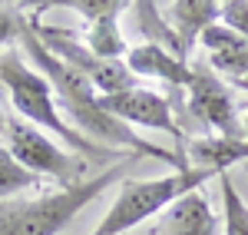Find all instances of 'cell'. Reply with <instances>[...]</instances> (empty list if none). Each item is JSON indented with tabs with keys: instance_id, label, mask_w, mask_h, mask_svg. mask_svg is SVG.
Listing matches in <instances>:
<instances>
[{
	"instance_id": "1",
	"label": "cell",
	"mask_w": 248,
	"mask_h": 235,
	"mask_svg": "<svg viewBox=\"0 0 248 235\" xmlns=\"http://www.w3.org/2000/svg\"><path fill=\"white\" fill-rule=\"evenodd\" d=\"M0 86L7 90V96H10L14 110H17V116L23 123H30V126H37L40 133L53 136L60 146L77 149V156H83L86 162L116 166V162H123L126 156H136V153L99 146L93 139H86L79 129H73L66 119L60 116L57 96H53V86L46 83V77L40 73L33 63H27L17 50H3L0 53Z\"/></svg>"
},
{
	"instance_id": "2",
	"label": "cell",
	"mask_w": 248,
	"mask_h": 235,
	"mask_svg": "<svg viewBox=\"0 0 248 235\" xmlns=\"http://www.w3.org/2000/svg\"><path fill=\"white\" fill-rule=\"evenodd\" d=\"M142 156H126L116 166H106L99 176H86L83 182L57 192H43L33 199H3L0 202V235H60L73 219L103 196L109 186L123 182Z\"/></svg>"
},
{
	"instance_id": "3",
	"label": "cell",
	"mask_w": 248,
	"mask_h": 235,
	"mask_svg": "<svg viewBox=\"0 0 248 235\" xmlns=\"http://www.w3.org/2000/svg\"><path fill=\"white\" fill-rule=\"evenodd\" d=\"M209 179L218 176H212L205 169H179V172H169V176L159 179H123L116 189L113 205L99 219L93 235H126L129 229L142 225L146 219L169 212L179 199L202 189Z\"/></svg>"
},
{
	"instance_id": "4",
	"label": "cell",
	"mask_w": 248,
	"mask_h": 235,
	"mask_svg": "<svg viewBox=\"0 0 248 235\" xmlns=\"http://www.w3.org/2000/svg\"><path fill=\"white\" fill-rule=\"evenodd\" d=\"M3 136H7V149L14 153V159L37 179H53V182H60V189H70L86 179L90 162L77 153H70L66 146H60L53 136L40 133L37 126H30L23 119H10Z\"/></svg>"
},
{
	"instance_id": "5",
	"label": "cell",
	"mask_w": 248,
	"mask_h": 235,
	"mask_svg": "<svg viewBox=\"0 0 248 235\" xmlns=\"http://www.w3.org/2000/svg\"><path fill=\"white\" fill-rule=\"evenodd\" d=\"M30 27H33V33H37L40 43H43L57 60H63L70 70H77V73L93 86L99 96H113V93H123V90L136 86V83H133L136 77L126 70L123 60L96 57L93 50L83 47V40H79L77 33H70V30H57V27H43V23H37V20H30Z\"/></svg>"
},
{
	"instance_id": "6",
	"label": "cell",
	"mask_w": 248,
	"mask_h": 235,
	"mask_svg": "<svg viewBox=\"0 0 248 235\" xmlns=\"http://www.w3.org/2000/svg\"><path fill=\"white\" fill-rule=\"evenodd\" d=\"M186 113L195 123L209 126L215 136H229V139L242 136L238 106H235L232 90L222 83V77L215 70L202 66V63L192 66L189 83H186Z\"/></svg>"
},
{
	"instance_id": "7",
	"label": "cell",
	"mask_w": 248,
	"mask_h": 235,
	"mask_svg": "<svg viewBox=\"0 0 248 235\" xmlns=\"http://www.w3.org/2000/svg\"><path fill=\"white\" fill-rule=\"evenodd\" d=\"M99 106L113 119L126 123L129 129L133 126H146V129L169 133L172 139H182V126L175 123V113H172V99L155 93V90L129 86V90L113 93V96H99Z\"/></svg>"
},
{
	"instance_id": "8",
	"label": "cell",
	"mask_w": 248,
	"mask_h": 235,
	"mask_svg": "<svg viewBox=\"0 0 248 235\" xmlns=\"http://www.w3.org/2000/svg\"><path fill=\"white\" fill-rule=\"evenodd\" d=\"M162 14H166V23L175 37L179 57L189 63V53L199 43V37L222 20V3H215V0H175V3L162 7Z\"/></svg>"
},
{
	"instance_id": "9",
	"label": "cell",
	"mask_w": 248,
	"mask_h": 235,
	"mask_svg": "<svg viewBox=\"0 0 248 235\" xmlns=\"http://www.w3.org/2000/svg\"><path fill=\"white\" fill-rule=\"evenodd\" d=\"M126 70L133 73V77H149V79H162V83H169L172 90H186V83H189V73H192V63L186 60H179L175 53H169L166 47H159V43H136L126 50Z\"/></svg>"
},
{
	"instance_id": "10",
	"label": "cell",
	"mask_w": 248,
	"mask_h": 235,
	"mask_svg": "<svg viewBox=\"0 0 248 235\" xmlns=\"http://www.w3.org/2000/svg\"><path fill=\"white\" fill-rule=\"evenodd\" d=\"M159 232L162 235H222V222L215 216L212 202L202 196V189H195L186 199H179L162 216Z\"/></svg>"
},
{
	"instance_id": "11",
	"label": "cell",
	"mask_w": 248,
	"mask_h": 235,
	"mask_svg": "<svg viewBox=\"0 0 248 235\" xmlns=\"http://www.w3.org/2000/svg\"><path fill=\"white\" fill-rule=\"evenodd\" d=\"M189 169H205L212 176L229 172L232 166L248 162V142L242 136L229 139V136H202V139H189V149L182 153Z\"/></svg>"
},
{
	"instance_id": "12",
	"label": "cell",
	"mask_w": 248,
	"mask_h": 235,
	"mask_svg": "<svg viewBox=\"0 0 248 235\" xmlns=\"http://www.w3.org/2000/svg\"><path fill=\"white\" fill-rule=\"evenodd\" d=\"M199 43L209 50V63L215 73L232 77L238 83H248V40L245 37H238L229 27L215 23L199 37Z\"/></svg>"
},
{
	"instance_id": "13",
	"label": "cell",
	"mask_w": 248,
	"mask_h": 235,
	"mask_svg": "<svg viewBox=\"0 0 248 235\" xmlns=\"http://www.w3.org/2000/svg\"><path fill=\"white\" fill-rule=\"evenodd\" d=\"M79 40H83L86 50H93L96 57H103V60H123L126 50H129L123 30H119V14H109V17L93 20Z\"/></svg>"
},
{
	"instance_id": "14",
	"label": "cell",
	"mask_w": 248,
	"mask_h": 235,
	"mask_svg": "<svg viewBox=\"0 0 248 235\" xmlns=\"http://www.w3.org/2000/svg\"><path fill=\"white\" fill-rule=\"evenodd\" d=\"M222 189V235H248V202L238 196L229 172L218 176Z\"/></svg>"
},
{
	"instance_id": "15",
	"label": "cell",
	"mask_w": 248,
	"mask_h": 235,
	"mask_svg": "<svg viewBox=\"0 0 248 235\" xmlns=\"http://www.w3.org/2000/svg\"><path fill=\"white\" fill-rule=\"evenodd\" d=\"M33 186H37V176L27 172L7 146H0V202L3 199H17L20 192H27Z\"/></svg>"
},
{
	"instance_id": "16",
	"label": "cell",
	"mask_w": 248,
	"mask_h": 235,
	"mask_svg": "<svg viewBox=\"0 0 248 235\" xmlns=\"http://www.w3.org/2000/svg\"><path fill=\"white\" fill-rule=\"evenodd\" d=\"M27 27H30V17H23L20 7H14V3H0V47L20 40Z\"/></svg>"
},
{
	"instance_id": "17",
	"label": "cell",
	"mask_w": 248,
	"mask_h": 235,
	"mask_svg": "<svg viewBox=\"0 0 248 235\" xmlns=\"http://www.w3.org/2000/svg\"><path fill=\"white\" fill-rule=\"evenodd\" d=\"M73 14L86 20V23H93L99 17H109V14H123L129 3H119V0H79V3H66Z\"/></svg>"
},
{
	"instance_id": "18",
	"label": "cell",
	"mask_w": 248,
	"mask_h": 235,
	"mask_svg": "<svg viewBox=\"0 0 248 235\" xmlns=\"http://www.w3.org/2000/svg\"><path fill=\"white\" fill-rule=\"evenodd\" d=\"M222 27H229L232 33L248 40V0H225L222 3Z\"/></svg>"
},
{
	"instance_id": "19",
	"label": "cell",
	"mask_w": 248,
	"mask_h": 235,
	"mask_svg": "<svg viewBox=\"0 0 248 235\" xmlns=\"http://www.w3.org/2000/svg\"><path fill=\"white\" fill-rule=\"evenodd\" d=\"M7 123H10V119H7V113H3V106H0V136L7 133Z\"/></svg>"
},
{
	"instance_id": "20",
	"label": "cell",
	"mask_w": 248,
	"mask_h": 235,
	"mask_svg": "<svg viewBox=\"0 0 248 235\" xmlns=\"http://www.w3.org/2000/svg\"><path fill=\"white\" fill-rule=\"evenodd\" d=\"M242 139L248 142V113H245V123H242Z\"/></svg>"
}]
</instances>
